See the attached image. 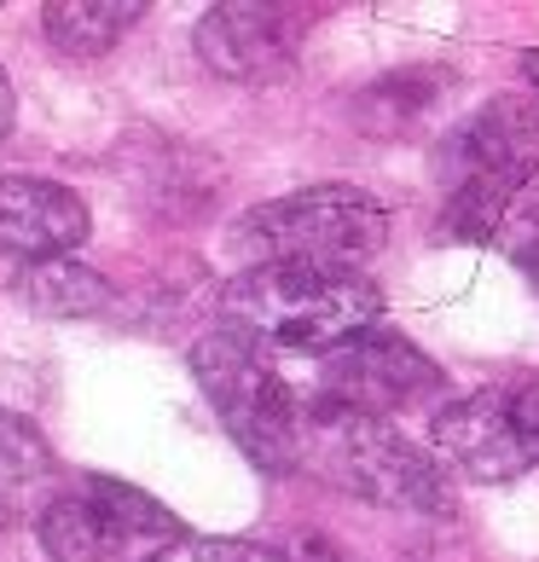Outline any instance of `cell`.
Segmentation results:
<instances>
[{
	"label": "cell",
	"mask_w": 539,
	"mask_h": 562,
	"mask_svg": "<svg viewBox=\"0 0 539 562\" xmlns=\"http://www.w3.org/2000/svg\"><path fill=\"white\" fill-rule=\"evenodd\" d=\"M302 464L325 475L330 487L366 498V505H389V510H447V475L441 464L412 447L389 418H366V412H343V406H307V435H302Z\"/></svg>",
	"instance_id": "3"
},
{
	"label": "cell",
	"mask_w": 539,
	"mask_h": 562,
	"mask_svg": "<svg viewBox=\"0 0 539 562\" xmlns=\"http://www.w3.org/2000/svg\"><path fill=\"white\" fill-rule=\"evenodd\" d=\"M307 18L296 7H215L198 24V58L226 81H279L296 70Z\"/></svg>",
	"instance_id": "9"
},
{
	"label": "cell",
	"mask_w": 539,
	"mask_h": 562,
	"mask_svg": "<svg viewBox=\"0 0 539 562\" xmlns=\"http://www.w3.org/2000/svg\"><path fill=\"white\" fill-rule=\"evenodd\" d=\"M389 215L360 186H307L250 210L233 233V249L250 267H325V273H360L383 249Z\"/></svg>",
	"instance_id": "4"
},
{
	"label": "cell",
	"mask_w": 539,
	"mask_h": 562,
	"mask_svg": "<svg viewBox=\"0 0 539 562\" xmlns=\"http://www.w3.org/2000/svg\"><path fill=\"white\" fill-rule=\"evenodd\" d=\"M53 498H58V464L47 435L0 406V528L41 522Z\"/></svg>",
	"instance_id": "11"
},
{
	"label": "cell",
	"mask_w": 539,
	"mask_h": 562,
	"mask_svg": "<svg viewBox=\"0 0 539 562\" xmlns=\"http://www.w3.org/2000/svg\"><path fill=\"white\" fill-rule=\"evenodd\" d=\"M539 169V105L534 99H493L459 122V134L441 145V175L452 192L493 186V192H528Z\"/></svg>",
	"instance_id": "8"
},
{
	"label": "cell",
	"mask_w": 539,
	"mask_h": 562,
	"mask_svg": "<svg viewBox=\"0 0 539 562\" xmlns=\"http://www.w3.org/2000/svg\"><path fill=\"white\" fill-rule=\"evenodd\" d=\"M12 111H18L12 105V81H7V70H0V139L12 134Z\"/></svg>",
	"instance_id": "16"
},
{
	"label": "cell",
	"mask_w": 539,
	"mask_h": 562,
	"mask_svg": "<svg viewBox=\"0 0 539 562\" xmlns=\"http://www.w3.org/2000/svg\"><path fill=\"white\" fill-rule=\"evenodd\" d=\"M226 325L250 330L267 348L330 353L378 330L383 290L366 273H325V267H244L221 290Z\"/></svg>",
	"instance_id": "1"
},
{
	"label": "cell",
	"mask_w": 539,
	"mask_h": 562,
	"mask_svg": "<svg viewBox=\"0 0 539 562\" xmlns=\"http://www.w3.org/2000/svg\"><path fill=\"white\" fill-rule=\"evenodd\" d=\"M139 0H53L41 7V30L58 58H105L139 24Z\"/></svg>",
	"instance_id": "12"
},
{
	"label": "cell",
	"mask_w": 539,
	"mask_h": 562,
	"mask_svg": "<svg viewBox=\"0 0 539 562\" xmlns=\"http://www.w3.org/2000/svg\"><path fill=\"white\" fill-rule=\"evenodd\" d=\"M151 562H284V557L250 546V539H192V533H180Z\"/></svg>",
	"instance_id": "14"
},
{
	"label": "cell",
	"mask_w": 539,
	"mask_h": 562,
	"mask_svg": "<svg viewBox=\"0 0 539 562\" xmlns=\"http://www.w3.org/2000/svg\"><path fill=\"white\" fill-rule=\"evenodd\" d=\"M279 557H284V562H360L355 551H343L330 533H296Z\"/></svg>",
	"instance_id": "15"
},
{
	"label": "cell",
	"mask_w": 539,
	"mask_h": 562,
	"mask_svg": "<svg viewBox=\"0 0 539 562\" xmlns=\"http://www.w3.org/2000/svg\"><path fill=\"white\" fill-rule=\"evenodd\" d=\"M18 302H30L35 314H58V319H76V314H99V307L116 302V290L105 273H93L88 261L76 256H53V261H30L24 273L12 279Z\"/></svg>",
	"instance_id": "13"
},
{
	"label": "cell",
	"mask_w": 539,
	"mask_h": 562,
	"mask_svg": "<svg viewBox=\"0 0 539 562\" xmlns=\"http://www.w3.org/2000/svg\"><path fill=\"white\" fill-rule=\"evenodd\" d=\"M81 238H88V203L70 186L35 175H0V256L30 267L76 256Z\"/></svg>",
	"instance_id": "10"
},
{
	"label": "cell",
	"mask_w": 539,
	"mask_h": 562,
	"mask_svg": "<svg viewBox=\"0 0 539 562\" xmlns=\"http://www.w3.org/2000/svg\"><path fill=\"white\" fill-rule=\"evenodd\" d=\"M35 528L53 562H116L134 539H180V522L157 498L111 475H93L81 493H58Z\"/></svg>",
	"instance_id": "7"
},
{
	"label": "cell",
	"mask_w": 539,
	"mask_h": 562,
	"mask_svg": "<svg viewBox=\"0 0 539 562\" xmlns=\"http://www.w3.org/2000/svg\"><path fill=\"white\" fill-rule=\"evenodd\" d=\"M528 267H534V279H539V244H534V256H528Z\"/></svg>",
	"instance_id": "17"
},
{
	"label": "cell",
	"mask_w": 539,
	"mask_h": 562,
	"mask_svg": "<svg viewBox=\"0 0 539 562\" xmlns=\"http://www.w3.org/2000/svg\"><path fill=\"white\" fill-rule=\"evenodd\" d=\"M441 394H447L441 366L418 342H406L401 330H366V337L330 348L319 366V401L343 412H366V418L418 412L441 401Z\"/></svg>",
	"instance_id": "5"
},
{
	"label": "cell",
	"mask_w": 539,
	"mask_h": 562,
	"mask_svg": "<svg viewBox=\"0 0 539 562\" xmlns=\"http://www.w3.org/2000/svg\"><path fill=\"white\" fill-rule=\"evenodd\" d=\"M435 447L475 482H516L539 464V383L482 389L435 418Z\"/></svg>",
	"instance_id": "6"
},
{
	"label": "cell",
	"mask_w": 539,
	"mask_h": 562,
	"mask_svg": "<svg viewBox=\"0 0 539 562\" xmlns=\"http://www.w3.org/2000/svg\"><path fill=\"white\" fill-rule=\"evenodd\" d=\"M192 371H198V389L210 394L215 418L226 424V435L244 447L250 464L273 470V475L302 464L307 412L261 337H250L238 325L203 330L192 342Z\"/></svg>",
	"instance_id": "2"
}]
</instances>
